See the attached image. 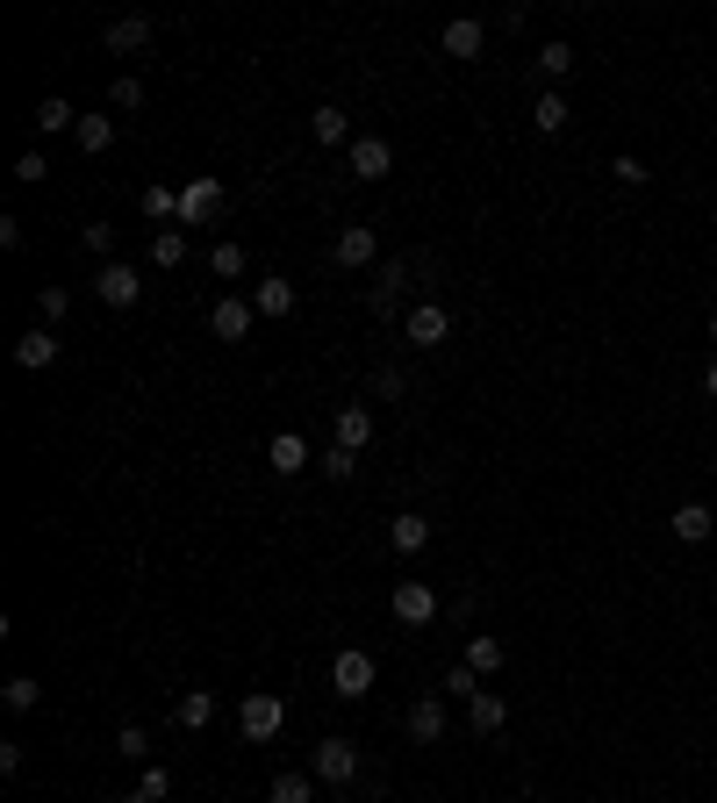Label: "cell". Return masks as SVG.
<instances>
[{
    "instance_id": "1",
    "label": "cell",
    "mask_w": 717,
    "mask_h": 803,
    "mask_svg": "<svg viewBox=\"0 0 717 803\" xmlns=\"http://www.w3.org/2000/svg\"><path fill=\"white\" fill-rule=\"evenodd\" d=\"M238 725H244V739H252V746H274L280 725H288V703H280L274 689H252V696L238 703Z\"/></svg>"
},
{
    "instance_id": "2",
    "label": "cell",
    "mask_w": 717,
    "mask_h": 803,
    "mask_svg": "<svg viewBox=\"0 0 717 803\" xmlns=\"http://www.w3.org/2000/svg\"><path fill=\"white\" fill-rule=\"evenodd\" d=\"M374 258H380V230H374V222H344L338 244H330V266L358 273V266H374Z\"/></svg>"
},
{
    "instance_id": "3",
    "label": "cell",
    "mask_w": 717,
    "mask_h": 803,
    "mask_svg": "<svg viewBox=\"0 0 717 803\" xmlns=\"http://www.w3.org/2000/svg\"><path fill=\"white\" fill-rule=\"evenodd\" d=\"M374 689V653H358V646H344L338 660H330V696H344V703H358Z\"/></svg>"
},
{
    "instance_id": "4",
    "label": "cell",
    "mask_w": 717,
    "mask_h": 803,
    "mask_svg": "<svg viewBox=\"0 0 717 803\" xmlns=\"http://www.w3.org/2000/svg\"><path fill=\"white\" fill-rule=\"evenodd\" d=\"M308 775H316V782H330V789H344L358 775V746L352 739H324V746L308 753Z\"/></svg>"
},
{
    "instance_id": "5",
    "label": "cell",
    "mask_w": 717,
    "mask_h": 803,
    "mask_svg": "<svg viewBox=\"0 0 717 803\" xmlns=\"http://www.w3.org/2000/svg\"><path fill=\"white\" fill-rule=\"evenodd\" d=\"M388 610H394V624H430V617H438V588L430 582H394Z\"/></svg>"
},
{
    "instance_id": "6",
    "label": "cell",
    "mask_w": 717,
    "mask_h": 803,
    "mask_svg": "<svg viewBox=\"0 0 717 803\" xmlns=\"http://www.w3.org/2000/svg\"><path fill=\"white\" fill-rule=\"evenodd\" d=\"M94 294H101L108 308H137V302H144V273H137V266H101Z\"/></svg>"
},
{
    "instance_id": "7",
    "label": "cell",
    "mask_w": 717,
    "mask_h": 803,
    "mask_svg": "<svg viewBox=\"0 0 717 803\" xmlns=\"http://www.w3.org/2000/svg\"><path fill=\"white\" fill-rule=\"evenodd\" d=\"M252 316H258L252 302H238V294H222V302L208 308V330H216L222 344H244V338H252Z\"/></svg>"
},
{
    "instance_id": "8",
    "label": "cell",
    "mask_w": 717,
    "mask_h": 803,
    "mask_svg": "<svg viewBox=\"0 0 717 803\" xmlns=\"http://www.w3.org/2000/svg\"><path fill=\"white\" fill-rule=\"evenodd\" d=\"M216 208H222V187H216V180H187V187H180V230H202Z\"/></svg>"
},
{
    "instance_id": "9",
    "label": "cell",
    "mask_w": 717,
    "mask_h": 803,
    "mask_svg": "<svg viewBox=\"0 0 717 803\" xmlns=\"http://www.w3.org/2000/svg\"><path fill=\"white\" fill-rule=\"evenodd\" d=\"M438 44H445V58H481V44H488V22L452 15V22L438 29Z\"/></svg>"
},
{
    "instance_id": "10",
    "label": "cell",
    "mask_w": 717,
    "mask_h": 803,
    "mask_svg": "<svg viewBox=\"0 0 717 803\" xmlns=\"http://www.w3.org/2000/svg\"><path fill=\"white\" fill-rule=\"evenodd\" d=\"M15 366H22V374H44V366H58L51 324H36V330H22V338H15Z\"/></svg>"
},
{
    "instance_id": "11",
    "label": "cell",
    "mask_w": 717,
    "mask_h": 803,
    "mask_svg": "<svg viewBox=\"0 0 717 803\" xmlns=\"http://www.w3.org/2000/svg\"><path fill=\"white\" fill-rule=\"evenodd\" d=\"M388 172H394L388 137H352V180H388Z\"/></svg>"
},
{
    "instance_id": "12",
    "label": "cell",
    "mask_w": 717,
    "mask_h": 803,
    "mask_svg": "<svg viewBox=\"0 0 717 803\" xmlns=\"http://www.w3.org/2000/svg\"><path fill=\"white\" fill-rule=\"evenodd\" d=\"M402 288H410V258H388V273L374 280L366 308H374V316H394V308H402Z\"/></svg>"
},
{
    "instance_id": "13",
    "label": "cell",
    "mask_w": 717,
    "mask_h": 803,
    "mask_svg": "<svg viewBox=\"0 0 717 803\" xmlns=\"http://www.w3.org/2000/svg\"><path fill=\"white\" fill-rule=\"evenodd\" d=\"M172 718H180V732H208L216 725V689H180Z\"/></svg>"
},
{
    "instance_id": "14",
    "label": "cell",
    "mask_w": 717,
    "mask_h": 803,
    "mask_svg": "<svg viewBox=\"0 0 717 803\" xmlns=\"http://www.w3.org/2000/svg\"><path fill=\"white\" fill-rule=\"evenodd\" d=\"M445 338H452V308L445 302L410 308V344H445Z\"/></svg>"
},
{
    "instance_id": "15",
    "label": "cell",
    "mask_w": 717,
    "mask_h": 803,
    "mask_svg": "<svg viewBox=\"0 0 717 803\" xmlns=\"http://www.w3.org/2000/svg\"><path fill=\"white\" fill-rule=\"evenodd\" d=\"M410 739L416 746H438L445 739V696H416L410 703Z\"/></svg>"
},
{
    "instance_id": "16",
    "label": "cell",
    "mask_w": 717,
    "mask_h": 803,
    "mask_svg": "<svg viewBox=\"0 0 717 803\" xmlns=\"http://www.w3.org/2000/svg\"><path fill=\"white\" fill-rule=\"evenodd\" d=\"M388 546L410 560V552H424L430 546V516H416V510H402V516H388Z\"/></svg>"
},
{
    "instance_id": "17",
    "label": "cell",
    "mask_w": 717,
    "mask_h": 803,
    "mask_svg": "<svg viewBox=\"0 0 717 803\" xmlns=\"http://www.w3.org/2000/svg\"><path fill=\"white\" fill-rule=\"evenodd\" d=\"M710 531H717L710 502H675V538H682V546H703Z\"/></svg>"
},
{
    "instance_id": "18",
    "label": "cell",
    "mask_w": 717,
    "mask_h": 803,
    "mask_svg": "<svg viewBox=\"0 0 717 803\" xmlns=\"http://www.w3.org/2000/svg\"><path fill=\"white\" fill-rule=\"evenodd\" d=\"M366 438H374V410H366V402H344L338 410V452H358Z\"/></svg>"
},
{
    "instance_id": "19",
    "label": "cell",
    "mask_w": 717,
    "mask_h": 803,
    "mask_svg": "<svg viewBox=\"0 0 717 803\" xmlns=\"http://www.w3.org/2000/svg\"><path fill=\"white\" fill-rule=\"evenodd\" d=\"M252 308H258V316H274V324H280V316H288V308H294V280L266 273V280H258V288H252Z\"/></svg>"
},
{
    "instance_id": "20",
    "label": "cell",
    "mask_w": 717,
    "mask_h": 803,
    "mask_svg": "<svg viewBox=\"0 0 717 803\" xmlns=\"http://www.w3.org/2000/svg\"><path fill=\"white\" fill-rule=\"evenodd\" d=\"M101 44H108V51H144V44H151V22H144V15H116L101 29Z\"/></svg>"
},
{
    "instance_id": "21",
    "label": "cell",
    "mask_w": 717,
    "mask_h": 803,
    "mask_svg": "<svg viewBox=\"0 0 717 803\" xmlns=\"http://www.w3.org/2000/svg\"><path fill=\"white\" fill-rule=\"evenodd\" d=\"M466 725H474V732H502V725H510V703H502L496 689H481V696L466 703Z\"/></svg>"
},
{
    "instance_id": "22",
    "label": "cell",
    "mask_w": 717,
    "mask_h": 803,
    "mask_svg": "<svg viewBox=\"0 0 717 803\" xmlns=\"http://www.w3.org/2000/svg\"><path fill=\"white\" fill-rule=\"evenodd\" d=\"M308 137L324 144V151L330 144H352V115H344V108H316V115H308Z\"/></svg>"
},
{
    "instance_id": "23",
    "label": "cell",
    "mask_w": 717,
    "mask_h": 803,
    "mask_svg": "<svg viewBox=\"0 0 717 803\" xmlns=\"http://www.w3.org/2000/svg\"><path fill=\"white\" fill-rule=\"evenodd\" d=\"M144 216L158 222V230H180V194L158 180V187H144Z\"/></svg>"
},
{
    "instance_id": "24",
    "label": "cell",
    "mask_w": 717,
    "mask_h": 803,
    "mask_svg": "<svg viewBox=\"0 0 717 803\" xmlns=\"http://www.w3.org/2000/svg\"><path fill=\"white\" fill-rule=\"evenodd\" d=\"M302 466H308V445H302V430H280V438H274V474L288 480V474H302Z\"/></svg>"
},
{
    "instance_id": "25",
    "label": "cell",
    "mask_w": 717,
    "mask_h": 803,
    "mask_svg": "<svg viewBox=\"0 0 717 803\" xmlns=\"http://www.w3.org/2000/svg\"><path fill=\"white\" fill-rule=\"evenodd\" d=\"M531 130H538V137H560V130H567V101H560V86H552V94H538V108H531Z\"/></svg>"
},
{
    "instance_id": "26",
    "label": "cell",
    "mask_w": 717,
    "mask_h": 803,
    "mask_svg": "<svg viewBox=\"0 0 717 803\" xmlns=\"http://www.w3.org/2000/svg\"><path fill=\"white\" fill-rule=\"evenodd\" d=\"M36 130H44V137H58V130H80V115H72L65 94H44V108H36Z\"/></svg>"
},
{
    "instance_id": "27",
    "label": "cell",
    "mask_w": 717,
    "mask_h": 803,
    "mask_svg": "<svg viewBox=\"0 0 717 803\" xmlns=\"http://www.w3.org/2000/svg\"><path fill=\"white\" fill-rule=\"evenodd\" d=\"M180 258H187V230H151V266L158 273H172Z\"/></svg>"
},
{
    "instance_id": "28",
    "label": "cell",
    "mask_w": 717,
    "mask_h": 803,
    "mask_svg": "<svg viewBox=\"0 0 717 803\" xmlns=\"http://www.w3.org/2000/svg\"><path fill=\"white\" fill-rule=\"evenodd\" d=\"M72 137H80V151L101 158L108 144H116V122H108V115H80V130H72Z\"/></svg>"
},
{
    "instance_id": "29",
    "label": "cell",
    "mask_w": 717,
    "mask_h": 803,
    "mask_svg": "<svg viewBox=\"0 0 717 803\" xmlns=\"http://www.w3.org/2000/svg\"><path fill=\"white\" fill-rule=\"evenodd\" d=\"M0 703H8V710H15V718H29L36 703H44V689H36L29 674H8V689H0Z\"/></svg>"
},
{
    "instance_id": "30",
    "label": "cell",
    "mask_w": 717,
    "mask_h": 803,
    "mask_svg": "<svg viewBox=\"0 0 717 803\" xmlns=\"http://www.w3.org/2000/svg\"><path fill=\"white\" fill-rule=\"evenodd\" d=\"M266 803H316V775H274V796Z\"/></svg>"
},
{
    "instance_id": "31",
    "label": "cell",
    "mask_w": 717,
    "mask_h": 803,
    "mask_svg": "<svg viewBox=\"0 0 717 803\" xmlns=\"http://www.w3.org/2000/svg\"><path fill=\"white\" fill-rule=\"evenodd\" d=\"M208 273H216V280H244V244H208Z\"/></svg>"
},
{
    "instance_id": "32",
    "label": "cell",
    "mask_w": 717,
    "mask_h": 803,
    "mask_svg": "<svg viewBox=\"0 0 717 803\" xmlns=\"http://www.w3.org/2000/svg\"><path fill=\"white\" fill-rule=\"evenodd\" d=\"M116 753H122V761H137V768H151V732H144V725H122Z\"/></svg>"
},
{
    "instance_id": "33",
    "label": "cell",
    "mask_w": 717,
    "mask_h": 803,
    "mask_svg": "<svg viewBox=\"0 0 717 803\" xmlns=\"http://www.w3.org/2000/svg\"><path fill=\"white\" fill-rule=\"evenodd\" d=\"M466 667H474V674H496V667H502V638H488V632L466 638Z\"/></svg>"
},
{
    "instance_id": "34",
    "label": "cell",
    "mask_w": 717,
    "mask_h": 803,
    "mask_svg": "<svg viewBox=\"0 0 717 803\" xmlns=\"http://www.w3.org/2000/svg\"><path fill=\"white\" fill-rule=\"evenodd\" d=\"M538 72H546V80H567V72H574V51H567V44H546V51H538Z\"/></svg>"
},
{
    "instance_id": "35",
    "label": "cell",
    "mask_w": 717,
    "mask_h": 803,
    "mask_svg": "<svg viewBox=\"0 0 717 803\" xmlns=\"http://www.w3.org/2000/svg\"><path fill=\"white\" fill-rule=\"evenodd\" d=\"M445 696H466V703H474V696H481V674H474V667L460 660V667H452V674H445Z\"/></svg>"
},
{
    "instance_id": "36",
    "label": "cell",
    "mask_w": 717,
    "mask_h": 803,
    "mask_svg": "<svg viewBox=\"0 0 717 803\" xmlns=\"http://www.w3.org/2000/svg\"><path fill=\"white\" fill-rule=\"evenodd\" d=\"M65 308H72V294H65V288H36V316H44V324H58Z\"/></svg>"
},
{
    "instance_id": "37",
    "label": "cell",
    "mask_w": 717,
    "mask_h": 803,
    "mask_svg": "<svg viewBox=\"0 0 717 803\" xmlns=\"http://www.w3.org/2000/svg\"><path fill=\"white\" fill-rule=\"evenodd\" d=\"M137 789H144V796H151V803H166V789H172V775H166V761H151V768H144V775H137Z\"/></svg>"
},
{
    "instance_id": "38",
    "label": "cell",
    "mask_w": 717,
    "mask_h": 803,
    "mask_svg": "<svg viewBox=\"0 0 717 803\" xmlns=\"http://www.w3.org/2000/svg\"><path fill=\"white\" fill-rule=\"evenodd\" d=\"M80 244H86L94 258H108V252H116V230H108V222H86V230H80Z\"/></svg>"
},
{
    "instance_id": "39",
    "label": "cell",
    "mask_w": 717,
    "mask_h": 803,
    "mask_svg": "<svg viewBox=\"0 0 717 803\" xmlns=\"http://www.w3.org/2000/svg\"><path fill=\"white\" fill-rule=\"evenodd\" d=\"M15 180H22V187H36V180H51V158H44V151H22Z\"/></svg>"
},
{
    "instance_id": "40",
    "label": "cell",
    "mask_w": 717,
    "mask_h": 803,
    "mask_svg": "<svg viewBox=\"0 0 717 803\" xmlns=\"http://www.w3.org/2000/svg\"><path fill=\"white\" fill-rule=\"evenodd\" d=\"M617 187H646V158H632V151H624V158H617Z\"/></svg>"
},
{
    "instance_id": "41",
    "label": "cell",
    "mask_w": 717,
    "mask_h": 803,
    "mask_svg": "<svg viewBox=\"0 0 717 803\" xmlns=\"http://www.w3.org/2000/svg\"><path fill=\"white\" fill-rule=\"evenodd\" d=\"M316 466H324V474H330V480H352V466H358V452H324V460H316Z\"/></svg>"
},
{
    "instance_id": "42",
    "label": "cell",
    "mask_w": 717,
    "mask_h": 803,
    "mask_svg": "<svg viewBox=\"0 0 717 803\" xmlns=\"http://www.w3.org/2000/svg\"><path fill=\"white\" fill-rule=\"evenodd\" d=\"M116 108H144V80H116V94H108Z\"/></svg>"
},
{
    "instance_id": "43",
    "label": "cell",
    "mask_w": 717,
    "mask_h": 803,
    "mask_svg": "<svg viewBox=\"0 0 717 803\" xmlns=\"http://www.w3.org/2000/svg\"><path fill=\"white\" fill-rule=\"evenodd\" d=\"M374 394H388V402H394V394H410V380L394 374V366H380V374H374Z\"/></svg>"
},
{
    "instance_id": "44",
    "label": "cell",
    "mask_w": 717,
    "mask_h": 803,
    "mask_svg": "<svg viewBox=\"0 0 717 803\" xmlns=\"http://www.w3.org/2000/svg\"><path fill=\"white\" fill-rule=\"evenodd\" d=\"M108 803H151V796H144V789H130V796H108Z\"/></svg>"
},
{
    "instance_id": "45",
    "label": "cell",
    "mask_w": 717,
    "mask_h": 803,
    "mask_svg": "<svg viewBox=\"0 0 717 803\" xmlns=\"http://www.w3.org/2000/svg\"><path fill=\"white\" fill-rule=\"evenodd\" d=\"M703 388H710V402H717V366H710V374H703Z\"/></svg>"
},
{
    "instance_id": "46",
    "label": "cell",
    "mask_w": 717,
    "mask_h": 803,
    "mask_svg": "<svg viewBox=\"0 0 717 803\" xmlns=\"http://www.w3.org/2000/svg\"><path fill=\"white\" fill-rule=\"evenodd\" d=\"M710 344H717V308H710Z\"/></svg>"
}]
</instances>
